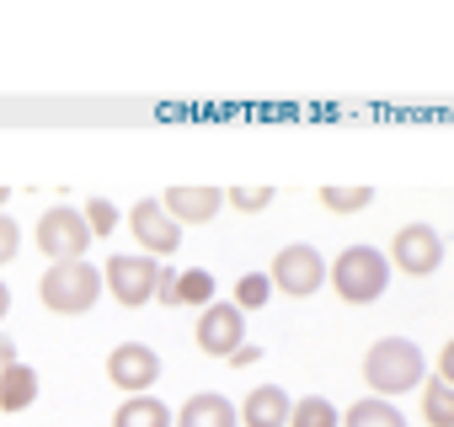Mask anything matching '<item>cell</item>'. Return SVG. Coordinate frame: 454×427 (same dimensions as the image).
Masks as SVG:
<instances>
[{"label":"cell","instance_id":"obj_1","mask_svg":"<svg viewBox=\"0 0 454 427\" xmlns=\"http://www.w3.org/2000/svg\"><path fill=\"white\" fill-rule=\"evenodd\" d=\"M422 374H427L422 347H417V342H406V337H380V342L364 353V384H369L380 400L417 390V384H422Z\"/></svg>","mask_w":454,"mask_h":427},{"label":"cell","instance_id":"obj_2","mask_svg":"<svg viewBox=\"0 0 454 427\" xmlns=\"http://www.w3.org/2000/svg\"><path fill=\"white\" fill-rule=\"evenodd\" d=\"M326 278H332V289H337L342 305H374L385 294V283H390V257L374 252V246H348L326 268Z\"/></svg>","mask_w":454,"mask_h":427},{"label":"cell","instance_id":"obj_3","mask_svg":"<svg viewBox=\"0 0 454 427\" xmlns=\"http://www.w3.org/2000/svg\"><path fill=\"white\" fill-rule=\"evenodd\" d=\"M38 299L43 310L54 315H86L97 299H102V273L91 262H54L43 278H38Z\"/></svg>","mask_w":454,"mask_h":427},{"label":"cell","instance_id":"obj_4","mask_svg":"<svg viewBox=\"0 0 454 427\" xmlns=\"http://www.w3.org/2000/svg\"><path fill=\"white\" fill-rule=\"evenodd\" d=\"M91 230H86V214L81 208H49L38 220V252L54 262H86Z\"/></svg>","mask_w":454,"mask_h":427},{"label":"cell","instance_id":"obj_5","mask_svg":"<svg viewBox=\"0 0 454 427\" xmlns=\"http://www.w3.org/2000/svg\"><path fill=\"white\" fill-rule=\"evenodd\" d=\"M273 289H284V294H294V299H310L321 283H326V257L316 252V246H284L278 257H273Z\"/></svg>","mask_w":454,"mask_h":427},{"label":"cell","instance_id":"obj_6","mask_svg":"<svg viewBox=\"0 0 454 427\" xmlns=\"http://www.w3.org/2000/svg\"><path fill=\"white\" fill-rule=\"evenodd\" d=\"M155 278H160V262L155 257H107V268H102V283L113 289V299L123 310L150 305L155 299Z\"/></svg>","mask_w":454,"mask_h":427},{"label":"cell","instance_id":"obj_7","mask_svg":"<svg viewBox=\"0 0 454 427\" xmlns=\"http://www.w3.org/2000/svg\"><path fill=\"white\" fill-rule=\"evenodd\" d=\"M129 230L145 257H176V246H182V225L160 208V198H139L129 208Z\"/></svg>","mask_w":454,"mask_h":427},{"label":"cell","instance_id":"obj_8","mask_svg":"<svg viewBox=\"0 0 454 427\" xmlns=\"http://www.w3.org/2000/svg\"><path fill=\"white\" fill-rule=\"evenodd\" d=\"M443 262V236L433 225H401L390 241V268L411 273V278H433Z\"/></svg>","mask_w":454,"mask_h":427},{"label":"cell","instance_id":"obj_9","mask_svg":"<svg viewBox=\"0 0 454 427\" xmlns=\"http://www.w3.org/2000/svg\"><path fill=\"white\" fill-rule=\"evenodd\" d=\"M107 379L123 390V395H150V384L160 379V353L145 347V342H118L107 353Z\"/></svg>","mask_w":454,"mask_h":427},{"label":"cell","instance_id":"obj_10","mask_svg":"<svg viewBox=\"0 0 454 427\" xmlns=\"http://www.w3.org/2000/svg\"><path fill=\"white\" fill-rule=\"evenodd\" d=\"M198 347L208 353V358H231L241 342H247V315L236 310V305H224V299H214L208 310H198Z\"/></svg>","mask_w":454,"mask_h":427},{"label":"cell","instance_id":"obj_11","mask_svg":"<svg viewBox=\"0 0 454 427\" xmlns=\"http://www.w3.org/2000/svg\"><path fill=\"white\" fill-rule=\"evenodd\" d=\"M160 208L171 214L176 225H208L214 214L224 208V192L219 187H166Z\"/></svg>","mask_w":454,"mask_h":427},{"label":"cell","instance_id":"obj_12","mask_svg":"<svg viewBox=\"0 0 454 427\" xmlns=\"http://www.w3.org/2000/svg\"><path fill=\"white\" fill-rule=\"evenodd\" d=\"M289 411H294L289 390H278V384H257V390L241 400V427H289Z\"/></svg>","mask_w":454,"mask_h":427},{"label":"cell","instance_id":"obj_13","mask_svg":"<svg viewBox=\"0 0 454 427\" xmlns=\"http://www.w3.org/2000/svg\"><path fill=\"white\" fill-rule=\"evenodd\" d=\"M176 427H241V411L224 395H192L176 411Z\"/></svg>","mask_w":454,"mask_h":427},{"label":"cell","instance_id":"obj_14","mask_svg":"<svg viewBox=\"0 0 454 427\" xmlns=\"http://www.w3.org/2000/svg\"><path fill=\"white\" fill-rule=\"evenodd\" d=\"M113 427H171V406L155 395H129L113 411Z\"/></svg>","mask_w":454,"mask_h":427},{"label":"cell","instance_id":"obj_15","mask_svg":"<svg viewBox=\"0 0 454 427\" xmlns=\"http://www.w3.org/2000/svg\"><path fill=\"white\" fill-rule=\"evenodd\" d=\"M38 400V369L33 363H17L0 379V411H27Z\"/></svg>","mask_w":454,"mask_h":427},{"label":"cell","instance_id":"obj_16","mask_svg":"<svg viewBox=\"0 0 454 427\" xmlns=\"http://www.w3.org/2000/svg\"><path fill=\"white\" fill-rule=\"evenodd\" d=\"M342 427H406V416H401L390 400L364 395V400H353V406L342 411Z\"/></svg>","mask_w":454,"mask_h":427},{"label":"cell","instance_id":"obj_17","mask_svg":"<svg viewBox=\"0 0 454 427\" xmlns=\"http://www.w3.org/2000/svg\"><path fill=\"white\" fill-rule=\"evenodd\" d=\"M289 427H342V416L326 395H300L289 411Z\"/></svg>","mask_w":454,"mask_h":427},{"label":"cell","instance_id":"obj_18","mask_svg":"<svg viewBox=\"0 0 454 427\" xmlns=\"http://www.w3.org/2000/svg\"><path fill=\"white\" fill-rule=\"evenodd\" d=\"M422 416H427V427H454V390H449L443 379H427V390H422Z\"/></svg>","mask_w":454,"mask_h":427},{"label":"cell","instance_id":"obj_19","mask_svg":"<svg viewBox=\"0 0 454 427\" xmlns=\"http://www.w3.org/2000/svg\"><path fill=\"white\" fill-rule=\"evenodd\" d=\"M176 305H198V310H208V305H214V278H208L203 268L176 273Z\"/></svg>","mask_w":454,"mask_h":427},{"label":"cell","instance_id":"obj_20","mask_svg":"<svg viewBox=\"0 0 454 427\" xmlns=\"http://www.w3.org/2000/svg\"><path fill=\"white\" fill-rule=\"evenodd\" d=\"M374 203V187H321V208L332 214H358Z\"/></svg>","mask_w":454,"mask_h":427},{"label":"cell","instance_id":"obj_21","mask_svg":"<svg viewBox=\"0 0 454 427\" xmlns=\"http://www.w3.org/2000/svg\"><path fill=\"white\" fill-rule=\"evenodd\" d=\"M268 294H273V278H268V273H247V278L236 283V310H241V315H247V310H262Z\"/></svg>","mask_w":454,"mask_h":427},{"label":"cell","instance_id":"obj_22","mask_svg":"<svg viewBox=\"0 0 454 427\" xmlns=\"http://www.w3.org/2000/svg\"><path fill=\"white\" fill-rule=\"evenodd\" d=\"M86 230H91V241L118 230V208H113V198H86Z\"/></svg>","mask_w":454,"mask_h":427},{"label":"cell","instance_id":"obj_23","mask_svg":"<svg viewBox=\"0 0 454 427\" xmlns=\"http://www.w3.org/2000/svg\"><path fill=\"white\" fill-rule=\"evenodd\" d=\"M224 203L241 208V214H262L273 203V187H231V192H224Z\"/></svg>","mask_w":454,"mask_h":427},{"label":"cell","instance_id":"obj_24","mask_svg":"<svg viewBox=\"0 0 454 427\" xmlns=\"http://www.w3.org/2000/svg\"><path fill=\"white\" fill-rule=\"evenodd\" d=\"M17 246H22V230H17V220H12V214H0V268H6V262L17 257Z\"/></svg>","mask_w":454,"mask_h":427},{"label":"cell","instance_id":"obj_25","mask_svg":"<svg viewBox=\"0 0 454 427\" xmlns=\"http://www.w3.org/2000/svg\"><path fill=\"white\" fill-rule=\"evenodd\" d=\"M155 299H160V305H176V273H171V268H160V278H155Z\"/></svg>","mask_w":454,"mask_h":427},{"label":"cell","instance_id":"obj_26","mask_svg":"<svg viewBox=\"0 0 454 427\" xmlns=\"http://www.w3.org/2000/svg\"><path fill=\"white\" fill-rule=\"evenodd\" d=\"M17 363H22V358H17V342L0 331V379H6V369H17Z\"/></svg>","mask_w":454,"mask_h":427},{"label":"cell","instance_id":"obj_27","mask_svg":"<svg viewBox=\"0 0 454 427\" xmlns=\"http://www.w3.org/2000/svg\"><path fill=\"white\" fill-rule=\"evenodd\" d=\"M257 358H262V347H252V342H241V347H236L231 358H224V363H236V369H252Z\"/></svg>","mask_w":454,"mask_h":427},{"label":"cell","instance_id":"obj_28","mask_svg":"<svg viewBox=\"0 0 454 427\" xmlns=\"http://www.w3.org/2000/svg\"><path fill=\"white\" fill-rule=\"evenodd\" d=\"M438 379L454 390V342H443V353H438Z\"/></svg>","mask_w":454,"mask_h":427},{"label":"cell","instance_id":"obj_29","mask_svg":"<svg viewBox=\"0 0 454 427\" xmlns=\"http://www.w3.org/2000/svg\"><path fill=\"white\" fill-rule=\"evenodd\" d=\"M6 310H12V289L0 283V321H6Z\"/></svg>","mask_w":454,"mask_h":427},{"label":"cell","instance_id":"obj_30","mask_svg":"<svg viewBox=\"0 0 454 427\" xmlns=\"http://www.w3.org/2000/svg\"><path fill=\"white\" fill-rule=\"evenodd\" d=\"M6 198H12V192H6V187H0V208H6Z\"/></svg>","mask_w":454,"mask_h":427}]
</instances>
